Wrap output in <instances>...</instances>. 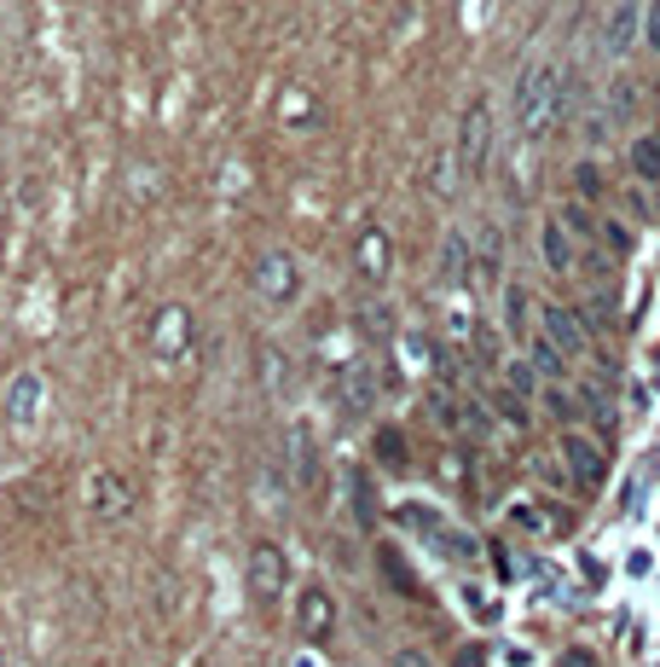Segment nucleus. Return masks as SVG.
<instances>
[{
	"label": "nucleus",
	"instance_id": "obj_1",
	"mask_svg": "<svg viewBox=\"0 0 660 667\" xmlns=\"http://www.w3.org/2000/svg\"><path fill=\"white\" fill-rule=\"evenodd\" d=\"M556 70L551 64H528L521 70V81H516V128L528 133V140H539L551 123H556Z\"/></svg>",
	"mask_w": 660,
	"mask_h": 667
},
{
	"label": "nucleus",
	"instance_id": "obj_2",
	"mask_svg": "<svg viewBox=\"0 0 660 667\" xmlns=\"http://www.w3.org/2000/svg\"><path fill=\"white\" fill-rule=\"evenodd\" d=\"M487 157H493V105H487V99H469L464 123H458V175L481 180Z\"/></svg>",
	"mask_w": 660,
	"mask_h": 667
},
{
	"label": "nucleus",
	"instance_id": "obj_3",
	"mask_svg": "<svg viewBox=\"0 0 660 667\" xmlns=\"http://www.w3.org/2000/svg\"><path fill=\"white\" fill-rule=\"evenodd\" d=\"M244 580H249V598H256L261 610H273L279 598H284V587H290V563H284V552H279L273 540H261V546H249Z\"/></svg>",
	"mask_w": 660,
	"mask_h": 667
},
{
	"label": "nucleus",
	"instance_id": "obj_4",
	"mask_svg": "<svg viewBox=\"0 0 660 667\" xmlns=\"http://www.w3.org/2000/svg\"><path fill=\"white\" fill-rule=\"evenodd\" d=\"M249 279H256V291H261L273 308H290L296 296H301V261L290 256V249H267Z\"/></svg>",
	"mask_w": 660,
	"mask_h": 667
},
{
	"label": "nucleus",
	"instance_id": "obj_5",
	"mask_svg": "<svg viewBox=\"0 0 660 667\" xmlns=\"http://www.w3.org/2000/svg\"><path fill=\"white\" fill-rule=\"evenodd\" d=\"M151 348H157V360H185V348H192V308L180 303H163L151 313Z\"/></svg>",
	"mask_w": 660,
	"mask_h": 667
},
{
	"label": "nucleus",
	"instance_id": "obj_6",
	"mask_svg": "<svg viewBox=\"0 0 660 667\" xmlns=\"http://www.w3.org/2000/svg\"><path fill=\"white\" fill-rule=\"evenodd\" d=\"M296 632L308 644H325L336 632V598L325 587H301V598H296Z\"/></svg>",
	"mask_w": 660,
	"mask_h": 667
},
{
	"label": "nucleus",
	"instance_id": "obj_7",
	"mask_svg": "<svg viewBox=\"0 0 660 667\" xmlns=\"http://www.w3.org/2000/svg\"><path fill=\"white\" fill-rule=\"evenodd\" d=\"M353 267H360L365 285H383L388 267H394V244H388V232H383L377 221H365L360 239H353Z\"/></svg>",
	"mask_w": 660,
	"mask_h": 667
},
{
	"label": "nucleus",
	"instance_id": "obj_8",
	"mask_svg": "<svg viewBox=\"0 0 660 667\" xmlns=\"http://www.w3.org/2000/svg\"><path fill=\"white\" fill-rule=\"evenodd\" d=\"M562 459H568V476L580 482V488H597V482L608 476V453L585 436V429H568L562 436Z\"/></svg>",
	"mask_w": 660,
	"mask_h": 667
},
{
	"label": "nucleus",
	"instance_id": "obj_9",
	"mask_svg": "<svg viewBox=\"0 0 660 667\" xmlns=\"http://www.w3.org/2000/svg\"><path fill=\"white\" fill-rule=\"evenodd\" d=\"M637 29H643V0H614L603 24V59H625L637 47Z\"/></svg>",
	"mask_w": 660,
	"mask_h": 667
},
{
	"label": "nucleus",
	"instance_id": "obj_10",
	"mask_svg": "<svg viewBox=\"0 0 660 667\" xmlns=\"http://www.w3.org/2000/svg\"><path fill=\"white\" fill-rule=\"evenodd\" d=\"M539 320H545V337L562 348V355H580V348L591 343V331H585V320L573 308H562V303H545L539 308Z\"/></svg>",
	"mask_w": 660,
	"mask_h": 667
},
{
	"label": "nucleus",
	"instance_id": "obj_11",
	"mask_svg": "<svg viewBox=\"0 0 660 667\" xmlns=\"http://www.w3.org/2000/svg\"><path fill=\"white\" fill-rule=\"evenodd\" d=\"M36 412H41V372H18L7 383V419H12V429H29V424H36Z\"/></svg>",
	"mask_w": 660,
	"mask_h": 667
},
{
	"label": "nucleus",
	"instance_id": "obj_12",
	"mask_svg": "<svg viewBox=\"0 0 660 667\" xmlns=\"http://www.w3.org/2000/svg\"><path fill=\"white\" fill-rule=\"evenodd\" d=\"M93 511H99V516H111V523H122V516L133 511L128 476H116V471H99V476H93Z\"/></svg>",
	"mask_w": 660,
	"mask_h": 667
},
{
	"label": "nucleus",
	"instance_id": "obj_13",
	"mask_svg": "<svg viewBox=\"0 0 660 667\" xmlns=\"http://www.w3.org/2000/svg\"><path fill=\"white\" fill-rule=\"evenodd\" d=\"M469 273H476V261H469V239H464V227H452L447 239H440V285H464Z\"/></svg>",
	"mask_w": 660,
	"mask_h": 667
},
{
	"label": "nucleus",
	"instance_id": "obj_14",
	"mask_svg": "<svg viewBox=\"0 0 660 667\" xmlns=\"http://www.w3.org/2000/svg\"><path fill=\"white\" fill-rule=\"evenodd\" d=\"M539 256H545L551 273H573V232L562 221H545L539 227Z\"/></svg>",
	"mask_w": 660,
	"mask_h": 667
},
{
	"label": "nucleus",
	"instance_id": "obj_15",
	"mask_svg": "<svg viewBox=\"0 0 660 667\" xmlns=\"http://www.w3.org/2000/svg\"><path fill=\"white\" fill-rule=\"evenodd\" d=\"M625 163H632V175L643 187H660V133H637V140L625 145Z\"/></svg>",
	"mask_w": 660,
	"mask_h": 667
},
{
	"label": "nucleus",
	"instance_id": "obj_16",
	"mask_svg": "<svg viewBox=\"0 0 660 667\" xmlns=\"http://www.w3.org/2000/svg\"><path fill=\"white\" fill-rule=\"evenodd\" d=\"M504 331L510 337H533V296L521 285H504Z\"/></svg>",
	"mask_w": 660,
	"mask_h": 667
},
{
	"label": "nucleus",
	"instance_id": "obj_17",
	"mask_svg": "<svg viewBox=\"0 0 660 667\" xmlns=\"http://www.w3.org/2000/svg\"><path fill=\"white\" fill-rule=\"evenodd\" d=\"M533 372L545 377V383H562V377H568V355H562V348H556V343L545 337V331L533 337Z\"/></svg>",
	"mask_w": 660,
	"mask_h": 667
},
{
	"label": "nucleus",
	"instance_id": "obj_18",
	"mask_svg": "<svg viewBox=\"0 0 660 667\" xmlns=\"http://www.w3.org/2000/svg\"><path fill=\"white\" fill-rule=\"evenodd\" d=\"M342 400L353 412H371V400H377V377H371V365H348L342 377Z\"/></svg>",
	"mask_w": 660,
	"mask_h": 667
},
{
	"label": "nucleus",
	"instance_id": "obj_19",
	"mask_svg": "<svg viewBox=\"0 0 660 667\" xmlns=\"http://www.w3.org/2000/svg\"><path fill=\"white\" fill-rule=\"evenodd\" d=\"M435 546H440V557H458V563H469V557H476V552H481V546H476V540H469V534H464V528H447V523H440V528H435Z\"/></svg>",
	"mask_w": 660,
	"mask_h": 667
},
{
	"label": "nucleus",
	"instance_id": "obj_20",
	"mask_svg": "<svg viewBox=\"0 0 660 667\" xmlns=\"http://www.w3.org/2000/svg\"><path fill=\"white\" fill-rule=\"evenodd\" d=\"M556 221H562L573 239H597V215L585 209V197H573V204H562V215H556Z\"/></svg>",
	"mask_w": 660,
	"mask_h": 667
},
{
	"label": "nucleus",
	"instance_id": "obj_21",
	"mask_svg": "<svg viewBox=\"0 0 660 667\" xmlns=\"http://www.w3.org/2000/svg\"><path fill=\"white\" fill-rule=\"evenodd\" d=\"M504 389L528 400V395L539 389V372H533V360H510V365H504Z\"/></svg>",
	"mask_w": 660,
	"mask_h": 667
},
{
	"label": "nucleus",
	"instance_id": "obj_22",
	"mask_svg": "<svg viewBox=\"0 0 660 667\" xmlns=\"http://www.w3.org/2000/svg\"><path fill=\"white\" fill-rule=\"evenodd\" d=\"M499 267H504V239H499V232H487V239H481V261H476V273L487 279V285H499Z\"/></svg>",
	"mask_w": 660,
	"mask_h": 667
},
{
	"label": "nucleus",
	"instance_id": "obj_23",
	"mask_svg": "<svg viewBox=\"0 0 660 667\" xmlns=\"http://www.w3.org/2000/svg\"><path fill=\"white\" fill-rule=\"evenodd\" d=\"M573 192H580L585 197V204H603V169H597V163H580V169H573Z\"/></svg>",
	"mask_w": 660,
	"mask_h": 667
},
{
	"label": "nucleus",
	"instance_id": "obj_24",
	"mask_svg": "<svg viewBox=\"0 0 660 667\" xmlns=\"http://www.w3.org/2000/svg\"><path fill=\"white\" fill-rule=\"evenodd\" d=\"M545 412H551L556 424H573V419H580V407H573V395L562 389V383H545Z\"/></svg>",
	"mask_w": 660,
	"mask_h": 667
},
{
	"label": "nucleus",
	"instance_id": "obj_25",
	"mask_svg": "<svg viewBox=\"0 0 660 667\" xmlns=\"http://www.w3.org/2000/svg\"><path fill=\"white\" fill-rule=\"evenodd\" d=\"M296 482H313L319 476V464H313V441H308V429H296Z\"/></svg>",
	"mask_w": 660,
	"mask_h": 667
},
{
	"label": "nucleus",
	"instance_id": "obj_26",
	"mask_svg": "<svg viewBox=\"0 0 660 667\" xmlns=\"http://www.w3.org/2000/svg\"><path fill=\"white\" fill-rule=\"evenodd\" d=\"M383 575H388V580H394V592H417V580H412V569H405V563H400V552H388V546H383Z\"/></svg>",
	"mask_w": 660,
	"mask_h": 667
},
{
	"label": "nucleus",
	"instance_id": "obj_27",
	"mask_svg": "<svg viewBox=\"0 0 660 667\" xmlns=\"http://www.w3.org/2000/svg\"><path fill=\"white\" fill-rule=\"evenodd\" d=\"M597 239L614 249V256H632V232H625L620 221H597Z\"/></svg>",
	"mask_w": 660,
	"mask_h": 667
},
{
	"label": "nucleus",
	"instance_id": "obj_28",
	"mask_svg": "<svg viewBox=\"0 0 660 667\" xmlns=\"http://www.w3.org/2000/svg\"><path fill=\"white\" fill-rule=\"evenodd\" d=\"M353 516H360V523H377V505H371V482L353 471Z\"/></svg>",
	"mask_w": 660,
	"mask_h": 667
},
{
	"label": "nucleus",
	"instance_id": "obj_29",
	"mask_svg": "<svg viewBox=\"0 0 660 667\" xmlns=\"http://www.w3.org/2000/svg\"><path fill=\"white\" fill-rule=\"evenodd\" d=\"M643 47H649V53H660V0H649V7H643Z\"/></svg>",
	"mask_w": 660,
	"mask_h": 667
},
{
	"label": "nucleus",
	"instance_id": "obj_30",
	"mask_svg": "<svg viewBox=\"0 0 660 667\" xmlns=\"http://www.w3.org/2000/svg\"><path fill=\"white\" fill-rule=\"evenodd\" d=\"M377 453H383V464H394V471H400V464H405V441L394 436V429H383V436H377Z\"/></svg>",
	"mask_w": 660,
	"mask_h": 667
},
{
	"label": "nucleus",
	"instance_id": "obj_31",
	"mask_svg": "<svg viewBox=\"0 0 660 667\" xmlns=\"http://www.w3.org/2000/svg\"><path fill=\"white\" fill-rule=\"evenodd\" d=\"M388 667H435V662L423 656V650H412V644H405V650H394V662H388Z\"/></svg>",
	"mask_w": 660,
	"mask_h": 667
},
{
	"label": "nucleus",
	"instance_id": "obj_32",
	"mask_svg": "<svg viewBox=\"0 0 660 667\" xmlns=\"http://www.w3.org/2000/svg\"><path fill=\"white\" fill-rule=\"evenodd\" d=\"M481 662H487V650H481V644H464V650H458V662H452V667H481Z\"/></svg>",
	"mask_w": 660,
	"mask_h": 667
},
{
	"label": "nucleus",
	"instance_id": "obj_33",
	"mask_svg": "<svg viewBox=\"0 0 660 667\" xmlns=\"http://www.w3.org/2000/svg\"><path fill=\"white\" fill-rule=\"evenodd\" d=\"M556 667H597V662H591V650H562V662H556Z\"/></svg>",
	"mask_w": 660,
	"mask_h": 667
}]
</instances>
